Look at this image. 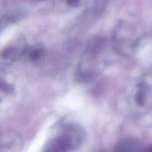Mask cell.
Returning <instances> with one entry per match:
<instances>
[{"label": "cell", "mask_w": 152, "mask_h": 152, "mask_svg": "<svg viewBox=\"0 0 152 152\" xmlns=\"http://www.w3.org/2000/svg\"><path fill=\"white\" fill-rule=\"evenodd\" d=\"M107 48L104 37L94 36L88 40L75 68L77 81L90 83L100 75L107 64Z\"/></svg>", "instance_id": "cell-1"}, {"label": "cell", "mask_w": 152, "mask_h": 152, "mask_svg": "<svg viewBox=\"0 0 152 152\" xmlns=\"http://www.w3.org/2000/svg\"><path fill=\"white\" fill-rule=\"evenodd\" d=\"M86 134L83 128L74 122L62 121L53 128L43 147L45 151H72L83 144Z\"/></svg>", "instance_id": "cell-2"}, {"label": "cell", "mask_w": 152, "mask_h": 152, "mask_svg": "<svg viewBox=\"0 0 152 152\" xmlns=\"http://www.w3.org/2000/svg\"><path fill=\"white\" fill-rule=\"evenodd\" d=\"M140 41L135 28L125 21L119 22L112 33V43L116 52L122 56L131 55Z\"/></svg>", "instance_id": "cell-3"}, {"label": "cell", "mask_w": 152, "mask_h": 152, "mask_svg": "<svg viewBox=\"0 0 152 152\" xmlns=\"http://www.w3.org/2000/svg\"><path fill=\"white\" fill-rule=\"evenodd\" d=\"M23 141L21 135L14 131L4 133L0 137V151L15 152L21 150Z\"/></svg>", "instance_id": "cell-4"}, {"label": "cell", "mask_w": 152, "mask_h": 152, "mask_svg": "<svg viewBox=\"0 0 152 152\" xmlns=\"http://www.w3.org/2000/svg\"><path fill=\"white\" fill-rule=\"evenodd\" d=\"M26 41L23 38L13 40L1 53V56L6 61H14L24 55L27 49Z\"/></svg>", "instance_id": "cell-5"}, {"label": "cell", "mask_w": 152, "mask_h": 152, "mask_svg": "<svg viewBox=\"0 0 152 152\" xmlns=\"http://www.w3.org/2000/svg\"><path fill=\"white\" fill-rule=\"evenodd\" d=\"M136 104L141 107L147 106L151 102V86L145 81H140L136 86L134 95Z\"/></svg>", "instance_id": "cell-6"}, {"label": "cell", "mask_w": 152, "mask_h": 152, "mask_svg": "<svg viewBox=\"0 0 152 152\" xmlns=\"http://www.w3.org/2000/svg\"><path fill=\"white\" fill-rule=\"evenodd\" d=\"M144 144L135 138L128 137L120 140L115 145V151H142L144 150Z\"/></svg>", "instance_id": "cell-7"}, {"label": "cell", "mask_w": 152, "mask_h": 152, "mask_svg": "<svg viewBox=\"0 0 152 152\" xmlns=\"http://www.w3.org/2000/svg\"><path fill=\"white\" fill-rule=\"evenodd\" d=\"M29 60L34 63H38L44 59L46 56V52L42 47L32 46L27 48L25 53Z\"/></svg>", "instance_id": "cell-8"}, {"label": "cell", "mask_w": 152, "mask_h": 152, "mask_svg": "<svg viewBox=\"0 0 152 152\" xmlns=\"http://www.w3.org/2000/svg\"><path fill=\"white\" fill-rule=\"evenodd\" d=\"M64 2L70 7H77L80 5L81 0H63Z\"/></svg>", "instance_id": "cell-9"}, {"label": "cell", "mask_w": 152, "mask_h": 152, "mask_svg": "<svg viewBox=\"0 0 152 152\" xmlns=\"http://www.w3.org/2000/svg\"><path fill=\"white\" fill-rule=\"evenodd\" d=\"M0 100H1V95H0Z\"/></svg>", "instance_id": "cell-10"}]
</instances>
